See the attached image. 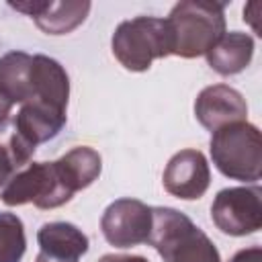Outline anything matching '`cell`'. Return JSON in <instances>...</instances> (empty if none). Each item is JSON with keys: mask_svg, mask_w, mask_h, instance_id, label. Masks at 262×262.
<instances>
[{"mask_svg": "<svg viewBox=\"0 0 262 262\" xmlns=\"http://www.w3.org/2000/svg\"><path fill=\"white\" fill-rule=\"evenodd\" d=\"M194 117L207 131H217L235 121H248V102L229 84H211L194 98Z\"/></svg>", "mask_w": 262, "mask_h": 262, "instance_id": "10", "label": "cell"}, {"mask_svg": "<svg viewBox=\"0 0 262 262\" xmlns=\"http://www.w3.org/2000/svg\"><path fill=\"white\" fill-rule=\"evenodd\" d=\"M14 172H16V168H14L10 156H8V151H6V147H4V143L0 139V190H2V186L8 182V178Z\"/></svg>", "mask_w": 262, "mask_h": 262, "instance_id": "17", "label": "cell"}, {"mask_svg": "<svg viewBox=\"0 0 262 262\" xmlns=\"http://www.w3.org/2000/svg\"><path fill=\"white\" fill-rule=\"evenodd\" d=\"M227 262H262V248L260 246H250L237 250Z\"/></svg>", "mask_w": 262, "mask_h": 262, "instance_id": "18", "label": "cell"}, {"mask_svg": "<svg viewBox=\"0 0 262 262\" xmlns=\"http://www.w3.org/2000/svg\"><path fill=\"white\" fill-rule=\"evenodd\" d=\"M172 55L194 59L205 55L225 33V4L213 0L176 2L166 16Z\"/></svg>", "mask_w": 262, "mask_h": 262, "instance_id": "1", "label": "cell"}, {"mask_svg": "<svg viewBox=\"0 0 262 262\" xmlns=\"http://www.w3.org/2000/svg\"><path fill=\"white\" fill-rule=\"evenodd\" d=\"M0 94L12 104L35 98V59L31 53L14 49L0 55Z\"/></svg>", "mask_w": 262, "mask_h": 262, "instance_id": "12", "label": "cell"}, {"mask_svg": "<svg viewBox=\"0 0 262 262\" xmlns=\"http://www.w3.org/2000/svg\"><path fill=\"white\" fill-rule=\"evenodd\" d=\"M211 221L231 237L256 233L262 227V188L258 184L221 188L211 203Z\"/></svg>", "mask_w": 262, "mask_h": 262, "instance_id": "6", "label": "cell"}, {"mask_svg": "<svg viewBox=\"0 0 262 262\" xmlns=\"http://www.w3.org/2000/svg\"><path fill=\"white\" fill-rule=\"evenodd\" d=\"M96 262H149V260L137 254H104Z\"/></svg>", "mask_w": 262, "mask_h": 262, "instance_id": "19", "label": "cell"}, {"mask_svg": "<svg viewBox=\"0 0 262 262\" xmlns=\"http://www.w3.org/2000/svg\"><path fill=\"white\" fill-rule=\"evenodd\" d=\"M27 252L25 223L16 213L0 211V262H20Z\"/></svg>", "mask_w": 262, "mask_h": 262, "instance_id": "16", "label": "cell"}, {"mask_svg": "<svg viewBox=\"0 0 262 262\" xmlns=\"http://www.w3.org/2000/svg\"><path fill=\"white\" fill-rule=\"evenodd\" d=\"M66 123H68V108L43 100H29L20 104L18 113L14 115L12 131L37 149L41 143H47L53 137H57L66 127Z\"/></svg>", "mask_w": 262, "mask_h": 262, "instance_id": "11", "label": "cell"}, {"mask_svg": "<svg viewBox=\"0 0 262 262\" xmlns=\"http://www.w3.org/2000/svg\"><path fill=\"white\" fill-rule=\"evenodd\" d=\"M12 102L8 100V98H4L2 94H0V129H4L6 125H8V121H10V113H12Z\"/></svg>", "mask_w": 262, "mask_h": 262, "instance_id": "21", "label": "cell"}, {"mask_svg": "<svg viewBox=\"0 0 262 262\" xmlns=\"http://www.w3.org/2000/svg\"><path fill=\"white\" fill-rule=\"evenodd\" d=\"M35 262H78V260H70V258H57V256H49V254H43L39 252Z\"/></svg>", "mask_w": 262, "mask_h": 262, "instance_id": "22", "label": "cell"}, {"mask_svg": "<svg viewBox=\"0 0 262 262\" xmlns=\"http://www.w3.org/2000/svg\"><path fill=\"white\" fill-rule=\"evenodd\" d=\"M8 6L31 16L39 31L53 37L76 31L92 8L88 0H18Z\"/></svg>", "mask_w": 262, "mask_h": 262, "instance_id": "9", "label": "cell"}, {"mask_svg": "<svg viewBox=\"0 0 262 262\" xmlns=\"http://www.w3.org/2000/svg\"><path fill=\"white\" fill-rule=\"evenodd\" d=\"M55 164H57V170H59L61 178L74 190V194L88 188L90 184H94V180H98V176L102 172L100 154L94 147H88V145L72 147L61 158H57Z\"/></svg>", "mask_w": 262, "mask_h": 262, "instance_id": "15", "label": "cell"}, {"mask_svg": "<svg viewBox=\"0 0 262 262\" xmlns=\"http://www.w3.org/2000/svg\"><path fill=\"white\" fill-rule=\"evenodd\" d=\"M258 14H260V2H250L244 6V23H250L256 35H258V23H256Z\"/></svg>", "mask_w": 262, "mask_h": 262, "instance_id": "20", "label": "cell"}, {"mask_svg": "<svg viewBox=\"0 0 262 262\" xmlns=\"http://www.w3.org/2000/svg\"><path fill=\"white\" fill-rule=\"evenodd\" d=\"M151 207L139 199L123 196L106 205L100 217V231L108 246L127 250L149 242Z\"/></svg>", "mask_w": 262, "mask_h": 262, "instance_id": "7", "label": "cell"}, {"mask_svg": "<svg viewBox=\"0 0 262 262\" xmlns=\"http://www.w3.org/2000/svg\"><path fill=\"white\" fill-rule=\"evenodd\" d=\"M209 151L215 168L229 180L256 184L262 174V135L250 121H235L211 133Z\"/></svg>", "mask_w": 262, "mask_h": 262, "instance_id": "3", "label": "cell"}, {"mask_svg": "<svg viewBox=\"0 0 262 262\" xmlns=\"http://www.w3.org/2000/svg\"><path fill=\"white\" fill-rule=\"evenodd\" d=\"M37 244H39V252L70 260H80L90 248L88 235L70 221L43 223L37 229Z\"/></svg>", "mask_w": 262, "mask_h": 262, "instance_id": "14", "label": "cell"}, {"mask_svg": "<svg viewBox=\"0 0 262 262\" xmlns=\"http://www.w3.org/2000/svg\"><path fill=\"white\" fill-rule=\"evenodd\" d=\"M149 246L164 262H221L213 239L182 211L151 207Z\"/></svg>", "mask_w": 262, "mask_h": 262, "instance_id": "2", "label": "cell"}, {"mask_svg": "<svg viewBox=\"0 0 262 262\" xmlns=\"http://www.w3.org/2000/svg\"><path fill=\"white\" fill-rule=\"evenodd\" d=\"M111 51L127 72H147L156 59L172 55L166 18L141 14L119 23L111 37Z\"/></svg>", "mask_w": 262, "mask_h": 262, "instance_id": "4", "label": "cell"}, {"mask_svg": "<svg viewBox=\"0 0 262 262\" xmlns=\"http://www.w3.org/2000/svg\"><path fill=\"white\" fill-rule=\"evenodd\" d=\"M162 184L168 194L182 201L201 199L211 184V166L201 149H180L176 151L162 174Z\"/></svg>", "mask_w": 262, "mask_h": 262, "instance_id": "8", "label": "cell"}, {"mask_svg": "<svg viewBox=\"0 0 262 262\" xmlns=\"http://www.w3.org/2000/svg\"><path fill=\"white\" fill-rule=\"evenodd\" d=\"M74 199V190L61 178L55 160L31 162L16 170L0 190V201L8 207L33 203L41 211L63 207Z\"/></svg>", "mask_w": 262, "mask_h": 262, "instance_id": "5", "label": "cell"}, {"mask_svg": "<svg viewBox=\"0 0 262 262\" xmlns=\"http://www.w3.org/2000/svg\"><path fill=\"white\" fill-rule=\"evenodd\" d=\"M205 57L215 74L235 76L244 72L254 57V37L244 31H229L205 53Z\"/></svg>", "mask_w": 262, "mask_h": 262, "instance_id": "13", "label": "cell"}]
</instances>
